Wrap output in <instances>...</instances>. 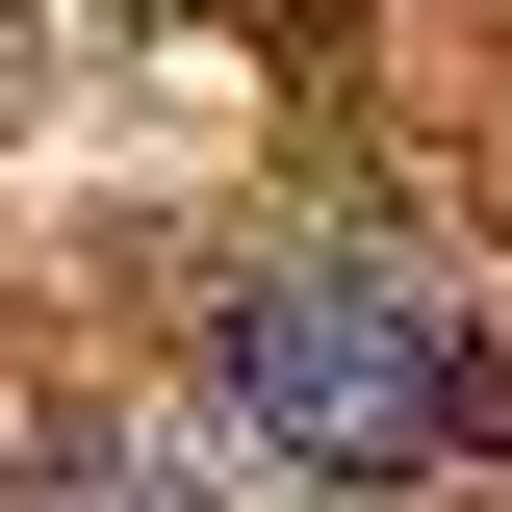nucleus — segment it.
<instances>
[{
  "label": "nucleus",
  "instance_id": "obj_2",
  "mask_svg": "<svg viewBox=\"0 0 512 512\" xmlns=\"http://www.w3.org/2000/svg\"><path fill=\"white\" fill-rule=\"evenodd\" d=\"M0 512H231V487H205V461H128V436H52Z\"/></svg>",
  "mask_w": 512,
  "mask_h": 512
},
{
  "label": "nucleus",
  "instance_id": "obj_1",
  "mask_svg": "<svg viewBox=\"0 0 512 512\" xmlns=\"http://www.w3.org/2000/svg\"><path fill=\"white\" fill-rule=\"evenodd\" d=\"M205 384H231L256 461H308V487H410V461L512 436V359L461 282H410V256H256L231 308H205Z\"/></svg>",
  "mask_w": 512,
  "mask_h": 512
}]
</instances>
